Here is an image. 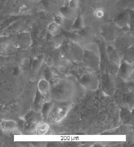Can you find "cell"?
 Returning a JSON list of instances; mask_svg holds the SVG:
<instances>
[{
	"instance_id": "1",
	"label": "cell",
	"mask_w": 134,
	"mask_h": 147,
	"mask_svg": "<svg viewBox=\"0 0 134 147\" xmlns=\"http://www.w3.org/2000/svg\"><path fill=\"white\" fill-rule=\"evenodd\" d=\"M89 67L94 70H99L100 66V59L94 51L90 49H85L83 51L82 59Z\"/></svg>"
},
{
	"instance_id": "2",
	"label": "cell",
	"mask_w": 134,
	"mask_h": 147,
	"mask_svg": "<svg viewBox=\"0 0 134 147\" xmlns=\"http://www.w3.org/2000/svg\"><path fill=\"white\" fill-rule=\"evenodd\" d=\"M81 83L86 89L91 91H94L99 87V81L97 78L91 73L84 74L81 78Z\"/></svg>"
},
{
	"instance_id": "3",
	"label": "cell",
	"mask_w": 134,
	"mask_h": 147,
	"mask_svg": "<svg viewBox=\"0 0 134 147\" xmlns=\"http://www.w3.org/2000/svg\"><path fill=\"white\" fill-rule=\"evenodd\" d=\"M66 50L68 51L67 53L75 61H82L84 50L77 43L73 42H70L68 45V46H67Z\"/></svg>"
},
{
	"instance_id": "4",
	"label": "cell",
	"mask_w": 134,
	"mask_h": 147,
	"mask_svg": "<svg viewBox=\"0 0 134 147\" xmlns=\"http://www.w3.org/2000/svg\"><path fill=\"white\" fill-rule=\"evenodd\" d=\"M101 85L102 89L105 94L109 95H111L114 94L115 84L109 74H105L102 77Z\"/></svg>"
},
{
	"instance_id": "5",
	"label": "cell",
	"mask_w": 134,
	"mask_h": 147,
	"mask_svg": "<svg viewBox=\"0 0 134 147\" xmlns=\"http://www.w3.org/2000/svg\"><path fill=\"white\" fill-rule=\"evenodd\" d=\"M133 71L132 64L129 63L124 61L121 62L117 73L120 77L124 80H128Z\"/></svg>"
},
{
	"instance_id": "6",
	"label": "cell",
	"mask_w": 134,
	"mask_h": 147,
	"mask_svg": "<svg viewBox=\"0 0 134 147\" xmlns=\"http://www.w3.org/2000/svg\"><path fill=\"white\" fill-rule=\"evenodd\" d=\"M132 11L124 12L119 14L114 20V23L120 28L127 27L131 24Z\"/></svg>"
},
{
	"instance_id": "7",
	"label": "cell",
	"mask_w": 134,
	"mask_h": 147,
	"mask_svg": "<svg viewBox=\"0 0 134 147\" xmlns=\"http://www.w3.org/2000/svg\"><path fill=\"white\" fill-rule=\"evenodd\" d=\"M31 43V39L30 34L28 32H22L18 36L15 45L19 48L27 49L30 46Z\"/></svg>"
},
{
	"instance_id": "8",
	"label": "cell",
	"mask_w": 134,
	"mask_h": 147,
	"mask_svg": "<svg viewBox=\"0 0 134 147\" xmlns=\"http://www.w3.org/2000/svg\"><path fill=\"white\" fill-rule=\"evenodd\" d=\"M38 91L43 97L44 102L47 101L50 91V84L46 79H41L38 83Z\"/></svg>"
},
{
	"instance_id": "9",
	"label": "cell",
	"mask_w": 134,
	"mask_h": 147,
	"mask_svg": "<svg viewBox=\"0 0 134 147\" xmlns=\"http://www.w3.org/2000/svg\"><path fill=\"white\" fill-rule=\"evenodd\" d=\"M106 51L109 61L116 64L118 66H120L121 61L117 50H116V49L112 46H108L106 49Z\"/></svg>"
},
{
	"instance_id": "10",
	"label": "cell",
	"mask_w": 134,
	"mask_h": 147,
	"mask_svg": "<svg viewBox=\"0 0 134 147\" xmlns=\"http://www.w3.org/2000/svg\"><path fill=\"white\" fill-rule=\"evenodd\" d=\"M76 11L70 8L68 6L62 7L59 9V12L63 18L71 20L76 18Z\"/></svg>"
},
{
	"instance_id": "11",
	"label": "cell",
	"mask_w": 134,
	"mask_h": 147,
	"mask_svg": "<svg viewBox=\"0 0 134 147\" xmlns=\"http://www.w3.org/2000/svg\"><path fill=\"white\" fill-rule=\"evenodd\" d=\"M0 126L7 131H13L18 129L17 123L13 120H3L0 123Z\"/></svg>"
},
{
	"instance_id": "12",
	"label": "cell",
	"mask_w": 134,
	"mask_h": 147,
	"mask_svg": "<svg viewBox=\"0 0 134 147\" xmlns=\"http://www.w3.org/2000/svg\"><path fill=\"white\" fill-rule=\"evenodd\" d=\"M67 106H66L64 107H59L56 109L54 115V121L55 122H59L61 121L66 116L69 110V107Z\"/></svg>"
},
{
	"instance_id": "13",
	"label": "cell",
	"mask_w": 134,
	"mask_h": 147,
	"mask_svg": "<svg viewBox=\"0 0 134 147\" xmlns=\"http://www.w3.org/2000/svg\"><path fill=\"white\" fill-rule=\"evenodd\" d=\"M133 46H131L129 47H128L124 53V56H123V61L132 64L133 62Z\"/></svg>"
},
{
	"instance_id": "14",
	"label": "cell",
	"mask_w": 134,
	"mask_h": 147,
	"mask_svg": "<svg viewBox=\"0 0 134 147\" xmlns=\"http://www.w3.org/2000/svg\"><path fill=\"white\" fill-rule=\"evenodd\" d=\"M44 103L43 97L41 95V94L38 92V91L37 92L36 98L34 102V107L35 111L38 112L40 110H41L42 106Z\"/></svg>"
},
{
	"instance_id": "15",
	"label": "cell",
	"mask_w": 134,
	"mask_h": 147,
	"mask_svg": "<svg viewBox=\"0 0 134 147\" xmlns=\"http://www.w3.org/2000/svg\"><path fill=\"white\" fill-rule=\"evenodd\" d=\"M52 110V103L51 102H45L44 103L41 110L42 113V115L45 118H47L49 114L51 113V111Z\"/></svg>"
},
{
	"instance_id": "16",
	"label": "cell",
	"mask_w": 134,
	"mask_h": 147,
	"mask_svg": "<svg viewBox=\"0 0 134 147\" xmlns=\"http://www.w3.org/2000/svg\"><path fill=\"white\" fill-rule=\"evenodd\" d=\"M49 129V125L46 122L40 123L37 127V133L39 135H44L46 134Z\"/></svg>"
},
{
	"instance_id": "17",
	"label": "cell",
	"mask_w": 134,
	"mask_h": 147,
	"mask_svg": "<svg viewBox=\"0 0 134 147\" xmlns=\"http://www.w3.org/2000/svg\"><path fill=\"white\" fill-rule=\"evenodd\" d=\"M48 31L52 35H56L58 34L60 31V26L56 24L55 23L52 22L50 23L47 27Z\"/></svg>"
},
{
	"instance_id": "18",
	"label": "cell",
	"mask_w": 134,
	"mask_h": 147,
	"mask_svg": "<svg viewBox=\"0 0 134 147\" xmlns=\"http://www.w3.org/2000/svg\"><path fill=\"white\" fill-rule=\"evenodd\" d=\"M41 1L46 9L52 10L53 8H55L57 5L55 0H41Z\"/></svg>"
},
{
	"instance_id": "19",
	"label": "cell",
	"mask_w": 134,
	"mask_h": 147,
	"mask_svg": "<svg viewBox=\"0 0 134 147\" xmlns=\"http://www.w3.org/2000/svg\"><path fill=\"white\" fill-rule=\"evenodd\" d=\"M9 39L6 37H0V55L7 48Z\"/></svg>"
},
{
	"instance_id": "20",
	"label": "cell",
	"mask_w": 134,
	"mask_h": 147,
	"mask_svg": "<svg viewBox=\"0 0 134 147\" xmlns=\"http://www.w3.org/2000/svg\"><path fill=\"white\" fill-rule=\"evenodd\" d=\"M26 119L28 122L37 123L38 121H39V117L38 114H37L36 111V112H31L29 113L26 117Z\"/></svg>"
},
{
	"instance_id": "21",
	"label": "cell",
	"mask_w": 134,
	"mask_h": 147,
	"mask_svg": "<svg viewBox=\"0 0 134 147\" xmlns=\"http://www.w3.org/2000/svg\"><path fill=\"white\" fill-rule=\"evenodd\" d=\"M118 67H119V66L109 61V63L108 65V70H109V75H116L118 72Z\"/></svg>"
},
{
	"instance_id": "22",
	"label": "cell",
	"mask_w": 134,
	"mask_h": 147,
	"mask_svg": "<svg viewBox=\"0 0 134 147\" xmlns=\"http://www.w3.org/2000/svg\"><path fill=\"white\" fill-rule=\"evenodd\" d=\"M75 23L73 25V28H75V29H80L82 27V18L81 17L80 15H79L78 16L76 17V18L75 19Z\"/></svg>"
},
{
	"instance_id": "23",
	"label": "cell",
	"mask_w": 134,
	"mask_h": 147,
	"mask_svg": "<svg viewBox=\"0 0 134 147\" xmlns=\"http://www.w3.org/2000/svg\"><path fill=\"white\" fill-rule=\"evenodd\" d=\"M68 6L70 8L76 11L79 6V0H69Z\"/></svg>"
},
{
	"instance_id": "24",
	"label": "cell",
	"mask_w": 134,
	"mask_h": 147,
	"mask_svg": "<svg viewBox=\"0 0 134 147\" xmlns=\"http://www.w3.org/2000/svg\"><path fill=\"white\" fill-rule=\"evenodd\" d=\"M53 22L59 26L63 25L64 22V18L62 15H56L53 18Z\"/></svg>"
},
{
	"instance_id": "25",
	"label": "cell",
	"mask_w": 134,
	"mask_h": 147,
	"mask_svg": "<svg viewBox=\"0 0 134 147\" xmlns=\"http://www.w3.org/2000/svg\"><path fill=\"white\" fill-rule=\"evenodd\" d=\"M104 15V13H103V11L100 9H97L95 12V16L98 18V19H100L102 18Z\"/></svg>"
},
{
	"instance_id": "26",
	"label": "cell",
	"mask_w": 134,
	"mask_h": 147,
	"mask_svg": "<svg viewBox=\"0 0 134 147\" xmlns=\"http://www.w3.org/2000/svg\"><path fill=\"white\" fill-rule=\"evenodd\" d=\"M123 115H121L122 117H123V119L124 121H128L130 117V114L129 113V112L127 111L126 110H123Z\"/></svg>"
}]
</instances>
